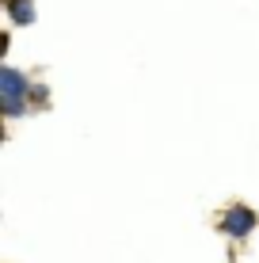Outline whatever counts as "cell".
I'll return each mask as SVG.
<instances>
[{"mask_svg": "<svg viewBox=\"0 0 259 263\" xmlns=\"http://www.w3.org/2000/svg\"><path fill=\"white\" fill-rule=\"evenodd\" d=\"M0 88H4L8 115H19V111H23V92H27V80H23L15 69H4V72H0Z\"/></svg>", "mask_w": 259, "mask_h": 263, "instance_id": "obj_1", "label": "cell"}, {"mask_svg": "<svg viewBox=\"0 0 259 263\" xmlns=\"http://www.w3.org/2000/svg\"><path fill=\"white\" fill-rule=\"evenodd\" d=\"M252 225H255V214H252V210H244V206H233V210L225 214V221H221V229L233 233V237H244Z\"/></svg>", "mask_w": 259, "mask_h": 263, "instance_id": "obj_2", "label": "cell"}, {"mask_svg": "<svg viewBox=\"0 0 259 263\" xmlns=\"http://www.w3.org/2000/svg\"><path fill=\"white\" fill-rule=\"evenodd\" d=\"M8 12H12V20H15V23H31V20H34L31 0H12V4H8Z\"/></svg>", "mask_w": 259, "mask_h": 263, "instance_id": "obj_3", "label": "cell"}]
</instances>
